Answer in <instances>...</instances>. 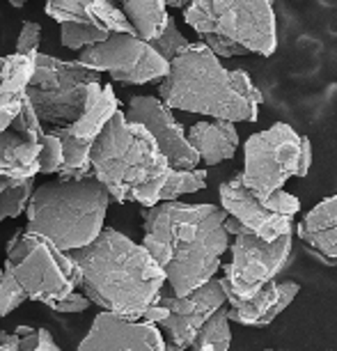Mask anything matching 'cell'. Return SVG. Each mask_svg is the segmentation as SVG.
<instances>
[{
	"label": "cell",
	"instance_id": "obj_1",
	"mask_svg": "<svg viewBox=\"0 0 337 351\" xmlns=\"http://www.w3.org/2000/svg\"><path fill=\"white\" fill-rule=\"evenodd\" d=\"M225 218L227 214L216 204L179 200L145 209L142 246L165 271V282L175 296H186L221 269V257L229 248Z\"/></svg>",
	"mask_w": 337,
	"mask_h": 351
},
{
	"label": "cell",
	"instance_id": "obj_2",
	"mask_svg": "<svg viewBox=\"0 0 337 351\" xmlns=\"http://www.w3.org/2000/svg\"><path fill=\"white\" fill-rule=\"evenodd\" d=\"M81 269L85 296L105 313L140 319L165 287V271L142 243L117 230H101L88 246L69 250Z\"/></svg>",
	"mask_w": 337,
	"mask_h": 351
},
{
	"label": "cell",
	"instance_id": "obj_3",
	"mask_svg": "<svg viewBox=\"0 0 337 351\" xmlns=\"http://www.w3.org/2000/svg\"><path fill=\"white\" fill-rule=\"evenodd\" d=\"M158 95L173 110L227 122H255L262 106V92L246 71L225 69L202 42L188 44L170 60Z\"/></svg>",
	"mask_w": 337,
	"mask_h": 351
},
{
	"label": "cell",
	"instance_id": "obj_4",
	"mask_svg": "<svg viewBox=\"0 0 337 351\" xmlns=\"http://www.w3.org/2000/svg\"><path fill=\"white\" fill-rule=\"evenodd\" d=\"M92 175L115 202H138L145 209L158 204V193L170 163L142 124L129 122L122 110L105 122L90 149Z\"/></svg>",
	"mask_w": 337,
	"mask_h": 351
},
{
	"label": "cell",
	"instance_id": "obj_5",
	"mask_svg": "<svg viewBox=\"0 0 337 351\" xmlns=\"http://www.w3.org/2000/svg\"><path fill=\"white\" fill-rule=\"evenodd\" d=\"M110 195L95 175L60 180L32 191L25 214V232L49 239L53 246L69 250L88 246L103 230Z\"/></svg>",
	"mask_w": 337,
	"mask_h": 351
},
{
	"label": "cell",
	"instance_id": "obj_6",
	"mask_svg": "<svg viewBox=\"0 0 337 351\" xmlns=\"http://www.w3.org/2000/svg\"><path fill=\"white\" fill-rule=\"evenodd\" d=\"M184 21L200 37L232 39L257 56H273L277 49L273 0H188Z\"/></svg>",
	"mask_w": 337,
	"mask_h": 351
},
{
	"label": "cell",
	"instance_id": "obj_7",
	"mask_svg": "<svg viewBox=\"0 0 337 351\" xmlns=\"http://www.w3.org/2000/svg\"><path fill=\"white\" fill-rule=\"evenodd\" d=\"M312 165V145L294 127L275 122L257 131L243 147L241 182L255 195L266 197L280 191L292 177H305Z\"/></svg>",
	"mask_w": 337,
	"mask_h": 351
},
{
	"label": "cell",
	"instance_id": "obj_8",
	"mask_svg": "<svg viewBox=\"0 0 337 351\" xmlns=\"http://www.w3.org/2000/svg\"><path fill=\"white\" fill-rule=\"evenodd\" d=\"M21 285L25 296L51 306L81 285V269L69 253L55 248L49 239L30 232H16L8 243V257L3 264Z\"/></svg>",
	"mask_w": 337,
	"mask_h": 351
},
{
	"label": "cell",
	"instance_id": "obj_9",
	"mask_svg": "<svg viewBox=\"0 0 337 351\" xmlns=\"http://www.w3.org/2000/svg\"><path fill=\"white\" fill-rule=\"evenodd\" d=\"M95 81H101L99 71L37 51L35 71L25 88V97L42 127L60 129L78 120L85 104V85Z\"/></svg>",
	"mask_w": 337,
	"mask_h": 351
},
{
	"label": "cell",
	"instance_id": "obj_10",
	"mask_svg": "<svg viewBox=\"0 0 337 351\" xmlns=\"http://www.w3.org/2000/svg\"><path fill=\"white\" fill-rule=\"evenodd\" d=\"M78 62L85 67L110 74L120 85H147L168 74L170 62L163 60L147 39L136 32H110L103 42L81 51Z\"/></svg>",
	"mask_w": 337,
	"mask_h": 351
},
{
	"label": "cell",
	"instance_id": "obj_11",
	"mask_svg": "<svg viewBox=\"0 0 337 351\" xmlns=\"http://www.w3.org/2000/svg\"><path fill=\"white\" fill-rule=\"evenodd\" d=\"M232 262L225 264V278L221 280L225 299L234 303L246 299L262 285L275 280L292 257V234L277 237L273 241L243 232L232 241Z\"/></svg>",
	"mask_w": 337,
	"mask_h": 351
},
{
	"label": "cell",
	"instance_id": "obj_12",
	"mask_svg": "<svg viewBox=\"0 0 337 351\" xmlns=\"http://www.w3.org/2000/svg\"><path fill=\"white\" fill-rule=\"evenodd\" d=\"M221 207L227 216L236 218L250 234L273 241L294 232V216L301 211V200L287 191H275L260 197L241 182V175L221 184Z\"/></svg>",
	"mask_w": 337,
	"mask_h": 351
},
{
	"label": "cell",
	"instance_id": "obj_13",
	"mask_svg": "<svg viewBox=\"0 0 337 351\" xmlns=\"http://www.w3.org/2000/svg\"><path fill=\"white\" fill-rule=\"evenodd\" d=\"M129 122L142 124L156 141L158 149L175 170H193L200 163L197 152L190 147L186 131L175 120L173 108H168L156 97H134L124 110Z\"/></svg>",
	"mask_w": 337,
	"mask_h": 351
},
{
	"label": "cell",
	"instance_id": "obj_14",
	"mask_svg": "<svg viewBox=\"0 0 337 351\" xmlns=\"http://www.w3.org/2000/svg\"><path fill=\"white\" fill-rule=\"evenodd\" d=\"M165 308L170 310V315L161 322V326L168 330L170 342L179 344V347L188 349L193 344L197 330L202 328V324L209 319L216 310L227 306L225 291L221 280L211 278L209 282L200 285L197 289L188 291L186 296H163V289L158 294V299Z\"/></svg>",
	"mask_w": 337,
	"mask_h": 351
},
{
	"label": "cell",
	"instance_id": "obj_15",
	"mask_svg": "<svg viewBox=\"0 0 337 351\" xmlns=\"http://www.w3.org/2000/svg\"><path fill=\"white\" fill-rule=\"evenodd\" d=\"M76 351H165L156 324L99 313Z\"/></svg>",
	"mask_w": 337,
	"mask_h": 351
},
{
	"label": "cell",
	"instance_id": "obj_16",
	"mask_svg": "<svg viewBox=\"0 0 337 351\" xmlns=\"http://www.w3.org/2000/svg\"><path fill=\"white\" fill-rule=\"evenodd\" d=\"M44 127L30 101H25L14 127L0 131V177L30 180L39 175V149Z\"/></svg>",
	"mask_w": 337,
	"mask_h": 351
},
{
	"label": "cell",
	"instance_id": "obj_17",
	"mask_svg": "<svg viewBox=\"0 0 337 351\" xmlns=\"http://www.w3.org/2000/svg\"><path fill=\"white\" fill-rule=\"evenodd\" d=\"M299 282H266L260 289L253 291L246 299L227 303L229 322L241 326H269L275 322L285 310L292 306V301L299 296Z\"/></svg>",
	"mask_w": 337,
	"mask_h": 351
},
{
	"label": "cell",
	"instance_id": "obj_18",
	"mask_svg": "<svg viewBox=\"0 0 337 351\" xmlns=\"http://www.w3.org/2000/svg\"><path fill=\"white\" fill-rule=\"evenodd\" d=\"M120 110V101L112 90V85H103L101 81L85 85V104L83 112L78 115L76 122L64 127L71 136L83 143H95V138L101 134L105 122Z\"/></svg>",
	"mask_w": 337,
	"mask_h": 351
},
{
	"label": "cell",
	"instance_id": "obj_19",
	"mask_svg": "<svg viewBox=\"0 0 337 351\" xmlns=\"http://www.w3.org/2000/svg\"><path fill=\"white\" fill-rule=\"evenodd\" d=\"M188 143L190 147L197 152L200 161L207 165H218L227 158L234 156L236 147H239V131H236L234 122L227 120H204L195 122L188 129Z\"/></svg>",
	"mask_w": 337,
	"mask_h": 351
},
{
	"label": "cell",
	"instance_id": "obj_20",
	"mask_svg": "<svg viewBox=\"0 0 337 351\" xmlns=\"http://www.w3.org/2000/svg\"><path fill=\"white\" fill-rule=\"evenodd\" d=\"M299 237L323 257H337V195H330L308 211L299 223Z\"/></svg>",
	"mask_w": 337,
	"mask_h": 351
},
{
	"label": "cell",
	"instance_id": "obj_21",
	"mask_svg": "<svg viewBox=\"0 0 337 351\" xmlns=\"http://www.w3.org/2000/svg\"><path fill=\"white\" fill-rule=\"evenodd\" d=\"M120 5L124 16L134 25V32L147 42L161 35L170 19L165 0H120Z\"/></svg>",
	"mask_w": 337,
	"mask_h": 351
},
{
	"label": "cell",
	"instance_id": "obj_22",
	"mask_svg": "<svg viewBox=\"0 0 337 351\" xmlns=\"http://www.w3.org/2000/svg\"><path fill=\"white\" fill-rule=\"evenodd\" d=\"M53 131H55V136L60 138L62 154H64L62 168L58 170L60 180H78V177L92 175V163H90V149H92V145L78 141V138L71 136L64 127L53 129Z\"/></svg>",
	"mask_w": 337,
	"mask_h": 351
},
{
	"label": "cell",
	"instance_id": "obj_23",
	"mask_svg": "<svg viewBox=\"0 0 337 351\" xmlns=\"http://www.w3.org/2000/svg\"><path fill=\"white\" fill-rule=\"evenodd\" d=\"M35 53H12L0 58V92L23 95L35 71Z\"/></svg>",
	"mask_w": 337,
	"mask_h": 351
},
{
	"label": "cell",
	"instance_id": "obj_24",
	"mask_svg": "<svg viewBox=\"0 0 337 351\" xmlns=\"http://www.w3.org/2000/svg\"><path fill=\"white\" fill-rule=\"evenodd\" d=\"M229 344H232V330H229L227 308L223 306L202 324V328L197 330L190 349L193 351H229Z\"/></svg>",
	"mask_w": 337,
	"mask_h": 351
},
{
	"label": "cell",
	"instance_id": "obj_25",
	"mask_svg": "<svg viewBox=\"0 0 337 351\" xmlns=\"http://www.w3.org/2000/svg\"><path fill=\"white\" fill-rule=\"evenodd\" d=\"M207 186V172L204 170H175L170 168V172L165 175V182L161 186V193H158V202H168V200H177L179 195L186 193H197Z\"/></svg>",
	"mask_w": 337,
	"mask_h": 351
},
{
	"label": "cell",
	"instance_id": "obj_26",
	"mask_svg": "<svg viewBox=\"0 0 337 351\" xmlns=\"http://www.w3.org/2000/svg\"><path fill=\"white\" fill-rule=\"evenodd\" d=\"M110 32L97 28L90 21H64L60 23V42L69 51H83L92 44H99L108 37Z\"/></svg>",
	"mask_w": 337,
	"mask_h": 351
},
{
	"label": "cell",
	"instance_id": "obj_27",
	"mask_svg": "<svg viewBox=\"0 0 337 351\" xmlns=\"http://www.w3.org/2000/svg\"><path fill=\"white\" fill-rule=\"evenodd\" d=\"M32 191H35V177H30V180H14L8 189L0 191V223L5 218L21 216L25 207H28Z\"/></svg>",
	"mask_w": 337,
	"mask_h": 351
},
{
	"label": "cell",
	"instance_id": "obj_28",
	"mask_svg": "<svg viewBox=\"0 0 337 351\" xmlns=\"http://www.w3.org/2000/svg\"><path fill=\"white\" fill-rule=\"evenodd\" d=\"M149 44L154 46V51L163 58V60H168V62H170L175 56H179V53H182L184 49H186V46H188L190 42L182 35L179 28H177V23H175V19L170 16V19H168V23H165L163 32H161V35H158L156 39H151Z\"/></svg>",
	"mask_w": 337,
	"mask_h": 351
},
{
	"label": "cell",
	"instance_id": "obj_29",
	"mask_svg": "<svg viewBox=\"0 0 337 351\" xmlns=\"http://www.w3.org/2000/svg\"><path fill=\"white\" fill-rule=\"evenodd\" d=\"M64 154L62 143L55 136V131H44L42 136V149H39V175H53L62 168Z\"/></svg>",
	"mask_w": 337,
	"mask_h": 351
},
{
	"label": "cell",
	"instance_id": "obj_30",
	"mask_svg": "<svg viewBox=\"0 0 337 351\" xmlns=\"http://www.w3.org/2000/svg\"><path fill=\"white\" fill-rule=\"evenodd\" d=\"M23 301H28L21 285L16 282V278L10 271L3 269L0 264V317H8L12 310H16Z\"/></svg>",
	"mask_w": 337,
	"mask_h": 351
},
{
	"label": "cell",
	"instance_id": "obj_31",
	"mask_svg": "<svg viewBox=\"0 0 337 351\" xmlns=\"http://www.w3.org/2000/svg\"><path fill=\"white\" fill-rule=\"evenodd\" d=\"M95 0H46V14L53 21H85V10Z\"/></svg>",
	"mask_w": 337,
	"mask_h": 351
},
{
	"label": "cell",
	"instance_id": "obj_32",
	"mask_svg": "<svg viewBox=\"0 0 337 351\" xmlns=\"http://www.w3.org/2000/svg\"><path fill=\"white\" fill-rule=\"evenodd\" d=\"M18 351H62L58 342L53 340L51 330L46 328H32L28 335H21Z\"/></svg>",
	"mask_w": 337,
	"mask_h": 351
},
{
	"label": "cell",
	"instance_id": "obj_33",
	"mask_svg": "<svg viewBox=\"0 0 337 351\" xmlns=\"http://www.w3.org/2000/svg\"><path fill=\"white\" fill-rule=\"evenodd\" d=\"M202 44L214 53L218 58H239V56H248V51L243 46L234 44L232 39L225 37H216V35H202Z\"/></svg>",
	"mask_w": 337,
	"mask_h": 351
},
{
	"label": "cell",
	"instance_id": "obj_34",
	"mask_svg": "<svg viewBox=\"0 0 337 351\" xmlns=\"http://www.w3.org/2000/svg\"><path fill=\"white\" fill-rule=\"evenodd\" d=\"M42 42V25L35 21H25L21 25V35L16 39V51L14 53H35Z\"/></svg>",
	"mask_w": 337,
	"mask_h": 351
},
{
	"label": "cell",
	"instance_id": "obj_35",
	"mask_svg": "<svg viewBox=\"0 0 337 351\" xmlns=\"http://www.w3.org/2000/svg\"><path fill=\"white\" fill-rule=\"evenodd\" d=\"M90 299L85 294H78V291L74 289L71 294H67L64 299L60 301H53L51 303V310H55V313H64V315H74V313H85V310L90 308Z\"/></svg>",
	"mask_w": 337,
	"mask_h": 351
},
{
	"label": "cell",
	"instance_id": "obj_36",
	"mask_svg": "<svg viewBox=\"0 0 337 351\" xmlns=\"http://www.w3.org/2000/svg\"><path fill=\"white\" fill-rule=\"evenodd\" d=\"M168 315H170V310L165 308L161 301H154V303H151V306H149V308H147V310H145V313H142V317H140V319L149 322V324H161V322H163V319H165V317H168Z\"/></svg>",
	"mask_w": 337,
	"mask_h": 351
},
{
	"label": "cell",
	"instance_id": "obj_37",
	"mask_svg": "<svg viewBox=\"0 0 337 351\" xmlns=\"http://www.w3.org/2000/svg\"><path fill=\"white\" fill-rule=\"evenodd\" d=\"M18 342H21V337H18L16 333H0V344H3V347H10V349L18 351Z\"/></svg>",
	"mask_w": 337,
	"mask_h": 351
},
{
	"label": "cell",
	"instance_id": "obj_38",
	"mask_svg": "<svg viewBox=\"0 0 337 351\" xmlns=\"http://www.w3.org/2000/svg\"><path fill=\"white\" fill-rule=\"evenodd\" d=\"M188 0H165V5H168V8H182L184 10V5H186Z\"/></svg>",
	"mask_w": 337,
	"mask_h": 351
},
{
	"label": "cell",
	"instance_id": "obj_39",
	"mask_svg": "<svg viewBox=\"0 0 337 351\" xmlns=\"http://www.w3.org/2000/svg\"><path fill=\"white\" fill-rule=\"evenodd\" d=\"M165 351H186V349L179 347V344H175V342H165Z\"/></svg>",
	"mask_w": 337,
	"mask_h": 351
},
{
	"label": "cell",
	"instance_id": "obj_40",
	"mask_svg": "<svg viewBox=\"0 0 337 351\" xmlns=\"http://www.w3.org/2000/svg\"><path fill=\"white\" fill-rule=\"evenodd\" d=\"M12 182H14V180H5V177H0V191H3V189H8Z\"/></svg>",
	"mask_w": 337,
	"mask_h": 351
},
{
	"label": "cell",
	"instance_id": "obj_41",
	"mask_svg": "<svg viewBox=\"0 0 337 351\" xmlns=\"http://www.w3.org/2000/svg\"><path fill=\"white\" fill-rule=\"evenodd\" d=\"M10 3L14 5V8H21V5L25 3V0H10Z\"/></svg>",
	"mask_w": 337,
	"mask_h": 351
},
{
	"label": "cell",
	"instance_id": "obj_42",
	"mask_svg": "<svg viewBox=\"0 0 337 351\" xmlns=\"http://www.w3.org/2000/svg\"><path fill=\"white\" fill-rule=\"evenodd\" d=\"M0 351H14V349H10V347H3V344H0Z\"/></svg>",
	"mask_w": 337,
	"mask_h": 351
}]
</instances>
